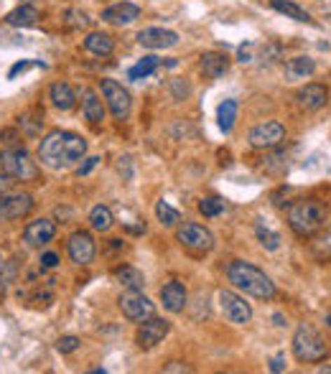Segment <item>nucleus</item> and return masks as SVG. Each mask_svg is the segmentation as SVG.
<instances>
[{"label":"nucleus","instance_id":"1","mask_svg":"<svg viewBox=\"0 0 331 374\" xmlns=\"http://www.w3.org/2000/svg\"><path fill=\"white\" fill-rule=\"evenodd\" d=\"M87 153V141L82 135L69 133V130H54L38 145V161L46 168L64 171L71 168L77 161H82Z\"/></svg>","mask_w":331,"mask_h":374},{"label":"nucleus","instance_id":"2","mask_svg":"<svg viewBox=\"0 0 331 374\" xmlns=\"http://www.w3.org/2000/svg\"><path fill=\"white\" fill-rule=\"evenodd\" d=\"M227 278L234 288L247 293V296L258 298V301H270L275 298V282L270 280L260 268H255L253 262L234 260L227 270Z\"/></svg>","mask_w":331,"mask_h":374},{"label":"nucleus","instance_id":"3","mask_svg":"<svg viewBox=\"0 0 331 374\" xmlns=\"http://www.w3.org/2000/svg\"><path fill=\"white\" fill-rule=\"evenodd\" d=\"M288 224L298 237H314L326 224V206L316 199H298L288 209Z\"/></svg>","mask_w":331,"mask_h":374},{"label":"nucleus","instance_id":"4","mask_svg":"<svg viewBox=\"0 0 331 374\" xmlns=\"http://www.w3.org/2000/svg\"><path fill=\"white\" fill-rule=\"evenodd\" d=\"M293 354H296L298 361H306V364H318L329 357V346L321 339V333L309 324H301L293 333Z\"/></svg>","mask_w":331,"mask_h":374},{"label":"nucleus","instance_id":"5","mask_svg":"<svg viewBox=\"0 0 331 374\" xmlns=\"http://www.w3.org/2000/svg\"><path fill=\"white\" fill-rule=\"evenodd\" d=\"M0 168L6 171L8 176H13L15 181H36L38 178V166L23 145L3 150L0 153Z\"/></svg>","mask_w":331,"mask_h":374},{"label":"nucleus","instance_id":"6","mask_svg":"<svg viewBox=\"0 0 331 374\" xmlns=\"http://www.w3.org/2000/svg\"><path fill=\"white\" fill-rule=\"evenodd\" d=\"M176 240L181 242L183 247L191 250L197 254H204L214 250V234L206 226L197 224V222H186L176 229Z\"/></svg>","mask_w":331,"mask_h":374},{"label":"nucleus","instance_id":"7","mask_svg":"<svg viewBox=\"0 0 331 374\" xmlns=\"http://www.w3.org/2000/svg\"><path fill=\"white\" fill-rule=\"evenodd\" d=\"M118 303H120L122 316L133 324H143L155 316V305L150 303L148 296H143V290H125Z\"/></svg>","mask_w":331,"mask_h":374},{"label":"nucleus","instance_id":"8","mask_svg":"<svg viewBox=\"0 0 331 374\" xmlns=\"http://www.w3.org/2000/svg\"><path fill=\"white\" fill-rule=\"evenodd\" d=\"M102 94H105L107 107H110L115 120H127V115L133 110V99H130V92L125 87L115 79H102Z\"/></svg>","mask_w":331,"mask_h":374},{"label":"nucleus","instance_id":"9","mask_svg":"<svg viewBox=\"0 0 331 374\" xmlns=\"http://www.w3.org/2000/svg\"><path fill=\"white\" fill-rule=\"evenodd\" d=\"M219 308H222L227 321H232V324H237V326L250 324V318H253L250 303H247L242 296H237L234 290H222V293H219Z\"/></svg>","mask_w":331,"mask_h":374},{"label":"nucleus","instance_id":"10","mask_svg":"<svg viewBox=\"0 0 331 374\" xmlns=\"http://www.w3.org/2000/svg\"><path fill=\"white\" fill-rule=\"evenodd\" d=\"M286 141V127L281 125L278 120H268V122H260V125H255L250 130V145L253 148H275V145H281Z\"/></svg>","mask_w":331,"mask_h":374},{"label":"nucleus","instance_id":"11","mask_svg":"<svg viewBox=\"0 0 331 374\" xmlns=\"http://www.w3.org/2000/svg\"><path fill=\"white\" fill-rule=\"evenodd\" d=\"M66 250H69V257L74 265H90L97 254V245H94V237L85 229H79L69 237L66 242Z\"/></svg>","mask_w":331,"mask_h":374},{"label":"nucleus","instance_id":"12","mask_svg":"<svg viewBox=\"0 0 331 374\" xmlns=\"http://www.w3.org/2000/svg\"><path fill=\"white\" fill-rule=\"evenodd\" d=\"M171 331V324L166 321V318H148V321H143L141 329H138V336H135V341H138V346L141 349H153L155 344H161L166 336H169Z\"/></svg>","mask_w":331,"mask_h":374},{"label":"nucleus","instance_id":"13","mask_svg":"<svg viewBox=\"0 0 331 374\" xmlns=\"http://www.w3.org/2000/svg\"><path fill=\"white\" fill-rule=\"evenodd\" d=\"M54 234H57V224L51 219H36L23 229V242L29 247H43V245H49L54 240Z\"/></svg>","mask_w":331,"mask_h":374},{"label":"nucleus","instance_id":"14","mask_svg":"<svg viewBox=\"0 0 331 374\" xmlns=\"http://www.w3.org/2000/svg\"><path fill=\"white\" fill-rule=\"evenodd\" d=\"M138 43H141L143 49H153V51H161V49H171V46H176L178 43V34L176 31H169V29H143L138 34Z\"/></svg>","mask_w":331,"mask_h":374},{"label":"nucleus","instance_id":"15","mask_svg":"<svg viewBox=\"0 0 331 374\" xmlns=\"http://www.w3.org/2000/svg\"><path fill=\"white\" fill-rule=\"evenodd\" d=\"M141 18V8L135 3H115V6L102 10V21L113 23V26H130Z\"/></svg>","mask_w":331,"mask_h":374},{"label":"nucleus","instance_id":"16","mask_svg":"<svg viewBox=\"0 0 331 374\" xmlns=\"http://www.w3.org/2000/svg\"><path fill=\"white\" fill-rule=\"evenodd\" d=\"M296 102L306 113H316V110H321V107L329 102V92H326V87H321V85H306L303 89H298Z\"/></svg>","mask_w":331,"mask_h":374},{"label":"nucleus","instance_id":"17","mask_svg":"<svg viewBox=\"0 0 331 374\" xmlns=\"http://www.w3.org/2000/svg\"><path fill=\"white\" fill-rule=\"evenodd\" d=\"M161 303L169 313H181L186 305V288L178 280L166 282L161 288Z\"/></svg>","mask_w":331,"mask_h":374},{"label":"nucleus","instance_id":"18","mask_svg":"<svg viewBox=\"0 0 331 374\" xmlns=\"http://www.w3.org/2000/svg\"><path fill=\"white\" fill-rule=\"evenodd\" d=\"M34 212V196L31 194H6V222L23 219Z\"/></svg>","mask_w":331,"mask_h":374},{"label":"nucleus","instance_id":"19","mask_svg":"<svg viewBox=\"0 0 331 374\" xmlns=\"http://www.w3.org/2000/svg\"><path fill=\"white\" fill-rule=\"evenodd\" d=\"M202 71H204L209 79H219L225 77L227 69H230V57L227 54H219V51H206L202 54Z\"/></svg>","mask_w":331,"mask_h":374},{"label":"nucleus","instance_id":"20","mask_svg":"<svg viewBox=\"0 0 331 374\" xmlns=\"http://www.w3.org/2000/svg\"><path fill=\"white\" fill-rule=\"evenodd\" d=\"M82 113H85V120L90 125H99L105 120V107H102V99L97 97L94 89H85L82 92Z\"/></svg>","mask_w":331,"mask_h":374},{"label":"nucleus","instance_id":"21","mask_svg":"<svg viewBox=\"0 0 331 374\" xmlns=\"http://www.w3.org/2000/svg\"><path fill=\"white\" fill-rule=\"evenodd\" d=\"M85 51H90L92 57H110L115 51L113 36L102 34V31H92L85 38Z\"/></svg>","mask_w":331,"mask_h":374},{"label":"nucleus","instance_id":"22","mask_svg":"<svg viewBox=\"0 0 331 374\" xmlns=\"http://www.w3.org/2000/svg\"><path fill=\"white\" fill-rule=\"evenodd\" d=\"M49 99L57 110H71V107L77 105V94H74L71 85H66V82H54L49 89Z\"/></svg>","mask_w":331,"mask_h":374},{"label":"nucleus","instance_id":"23","mask_svg":"<svg viewBox=\"0 0 331 374\" xmlns=\"http://www.w3.org/2000/svg\"><path fill=\"white\" fill-rule=\"evenodd\" d=\"M316 71V64L309 57H293L286 62V79L288 82H298V79H309Z\"/></svg>","mask_w":331,"mask_h":374},{"label":"nucleus","instance_id":"24","mask_svg":"<svg viewBox=\"0 0 331 374\" xmlns=\"http://www.w3.org/2000/svg\"><path fill=\"white\" fill-rule=\"evenodd\" d=\"M36 21H38V10L31 3H23V6H18L6 15V23L15 26V29H29V26H36Z\"/></svg>","mask_w":331,"mask_h":374},{"label":"nucleus","instance_id":"25","mask_svg":"<svg viewBox=\"0 0 331 374\" xmlns=\"http://www.w3.org/2000/svg\"><path fill=\"white\" fill-rule=\"evenodd\" d=\"M115 280L125 285L127 290H143L146 288V278L138 268H130V265H122V268H115Z\"/></svg>","mask_w":331,"mask_h":374},{"label":"nucleus","instance_id":"26","mask_svg":"<svg viewBox=\"0 0 331 374\" xmlns=\"http://www.w3.org/2000/svg\"><path fill=\"white\" fill-rule=\"evenodd\" d=\"M270 8L278 10V13H283L286 18H293V21H298V23H314L311 13H306V10H303L301 6H296L293 0H270Z\"/></svg>","mask_w":331,"mask_h":374},{"label":"nucleus","instance_id":"27","mask_svg":"<svg viewBox=\"0 0 331 374\" xmlns=\"http://www.w3.org/2000/svg\"><path fill=\"white\" fill-rule=\"evenodd\" d=\"M90 224H92V229H94V232H110V229H113V224H115V217H113V212H110L105 204H97L90 212Z\"/></svg>","mask_w":331,"mask_h":374},{"label":"nucleus","instance_id":"28","mask_svg":"<svg viewBox=\"0 0 331 374\" xmlns=\"http://www.w3.org/2000/svg\"><path fill=\"white\" fill-rule=\"evenodd\" d=\"M217 120L222 133H232L234 120H237V99H225L217 110Z\"/></svg>","mask_w":331,"mask_h":374},{"label":"nucleus","instance_id":"29","mask_svg":"<svg viewBox=\"0 0 331 374\" xmlns=\"http://www.w3.org/2000/svg\"><path fill=\"white\" fill-rule=\"evenodd\" d=\"M255 234H258V240H260V245L265 250H270V252H275V250L281 247V234L273 232L270 226H265L262 222H258L255 224Z\"/></svg>","mask_w":331,"mask_h":374},{"label":"nucleus","instance_id":"30","mask_svg":"<svg viewBox=\"0 0 331 374\" xmlns=\"http://www.w3.org/2000/svg\"><path fill=\"white\" fill-rule=\"evenodd\" d=\"M18 120H21L18 122L21 130L29 135V138H36V135L41 133V127H43V115L41 113H26V115H21Z\"/></svg>","mask_w":331,"mask_h":374},{"label":"nucleus","instance_id":"31","mask_svg":"<svg viewBox=\"0 0 331 374\" xmlns=\"http://www.w3.org/2000/svg\"><path fill=\"white\" fill-rule=\"evenodd\" d=\"M155 217H158V222H161L163 226H176L178 222H181V212L174 209V206H169L166 201H158V204H155Z\"/></svg>","mask_w":331,"mask_h":374},{"label":"nucleus","instance_id":"32","mask_svg":"<svg viewBox=\"0 0 331 374\" xmlns=\"http://www.w3.org/2000/svg\"><path fill=\"white\" fill-rule=\"evenodd\" d=\"M155 69H158V57H143L141 62L135 64L133 69L127 71V77L130 79H146V77H150Z\"/></svg>","mask_w":331,"mask_h":374},{"label":"nucleus","instance_id":"33","mask_svg":"<svg viewBox=\"0 0 331 374\" xmlns=\"http://www.w3.org/2000/svg\"><path fill=\"white\" fill-rule=\"evenodd\" d=\"M311 252L316 254V260H329L331 257V232L326 234H314V240H311Z\"/></svg>","mask_w":331,"mask_h":374},{"label":"nucleus","instance_id":"34","mask_svg":"<svg viewBox=\"0 0 331 374\" xmlns=\"http://www.w3.org/2000/svg\"><path fill=\"white\" fill-rule=\"evenodd\" d=\"M199 212L204 214V217H219V214L225 212V201L214 196L202 199V201H199Z\"/></svg>","mask_w":331,"mask_h":374},{"label":"nucleus","instance_id":"35","mask_svg":"<svg viewBox=\"0 0 331 374\" xmlns=\"http://www.w3.org/2000/svg\"><path fill=\"white\" fill-rule=\"evenodd\" d=\"M90 23H92V18H87L85 10H77V8L66 10V26H69V29H87Z\"/></svg>","mask_w":331,"mask_h":374},{"label":"nucleus","instance_id":"36","mask_svg":"<svg viewBox=\"0 0 331 374\" xmlns=\"http://www.w3.org/2000/svg\"><path fill=\"white\" fill-rule=\"evenodd\" d=\"M34 66H41V69H43L46 64H43V62H29V59H26V62H18V64H13V66H10V71H8V79H15L18 74L34 69Z\"/></svg>","mask_w":331,"mask_h":374},{"label":"nucleus","instance_id":"37","mask_svg":"<svg viewBox=\"0 0 331 374\" xmlns=\"http://www.w3.org/2000/svg\"><path fill=\"white\" fill-rule=\"evenodd\" d=\"M79 344H82V341H79L77 336H62V339L57 341V349L62 354H71V352H77Z\"/></svg>","mask_w":331,"mask_h":374},{"label":"nucleus","instance_id":"38","mask_svg":"<svg viewBox=\"0 0 331 374\" xmlns=\"http://www.w3.org/2000/svg\"><path fill=\"white\" fill-rule=\"evenodd\" d=\"M18 138H21V135H18L15 127H6V130H0V141L6 143L8 148H15V145H18Z\"/></svg>","mask_w":331,"mask_h":374},{"label":"nucleus","instance_id":"39","mask_svg":"<svg viewBox=\"0 0 331 374\" xmlns=\"http://www.w3.org/2000/svg\"><path fill=\"white\" fill-rule=\"evenodd\" d=\"M59 265V254L57 252H43L41 254V270H54Z\"/></svg>","mask_w":331,"mask_h":374},{"label":"nucleus","instance_id":"40","mask_svg":"<svg viewBox=\"0 0 331 374\" xmlns=\"http://www.w3.org/2000/svg\"><path fill=\"white\" fill-rule=\"evenodd\" d=\"M97 163H99V158H97V156L85 158V163H82V166H79V168H77V173H79V176H87V173H90V171L94 168Z\"/></svg>","mask_w":331,"mask_h":374},{"label":"nucleus","instance_id":"41","mask_svg":"<svg viewBox=\"0 0 331 374\" xmlns=\"http://www.w3.org/2000/svg\"><path fill=\"white\" fill-rule=\"evenodd\" d=\"M13 184H15V178H13V176H8L6 171H3V173H0V194H6V191L10 189Z\"/></svg>","mask_w":331,"mask_h":374},{"label":"nucleus","instance_id":"42","mask_svg":"<svg viewBox=\"0 0 331 374\" xmlns=\"http://www.w3.org/2000/svg\"><path fill=\"white\" fill-rule=\"evenodd\" d=\"M270 372H286V357H275L273 361H270Z\"/></svg>","mask_w":331,"mask_h":374},{"label":"nucleus","instance_id":"43","mask_svg":"<svg viewBox=\"0 0 331 374\" xmlns=\"http://www.w3.org/2000/svg\"><path fill=\"white\" fill-rule=\"evenodd\" d=\"M166 372H191V369L183 367V364H169V367H166Z\"/></svg>","mask_w":331,"mask_h":374},{"label":"nucleus","instance_id":"44","mask_svg":"<svg viewBox=\"0 0 331 374\" xmlns=\"http://www.w3.org/2000/svg\"><path fill=\"white\" fill-rule=\"evenodd\" d=\"M0 222H6V194H0Z\"/></svg>","mask_w":331,"mask_h":374},{"label":"nucleus","instance_id":"45","mask_svg":"<svg viewBox=\"0 0 331 374\" xmlns=\"http://www.w3.org/2000/svg\"><path fill=\"white\" fill-rule=\"evenodd\" d=\"M273 321H275V326H286V324H283V316H281V313H275Z\"/></svg>","mask_w":331,"mask_h":374},{"label":"nucleus","instance_id":"46","mask_svg":"<svg viewBox=\"0 0 331 374\" xmlns=\"http://www.w3.org/2000/svg\"><path fill=\"white\" fill-rule=\"evenodd\" d=\"M326 329L331 331V313H326Z\"/></svg>","mask_w":331,"mask_h":374},{"label":"nucleus","instance_id":"47","mask_svg":"<svg viewBox=\"0 0 331 374\" xmlns=\"http://www.w3.org/2000/svg\"><path fill=\"white\" fill-rule=\"evenodd\" d=\"M318 372H326V374H331V367H318Z\"/></svg>","mask_w":331,"mask_h":374},{"label":"nucleus","instance_id":"48","mask_svg":"<svg viewBox=\"0 0 331 374\" xmlns=\"http://www.w3.org/2000/svg\"><path fill=\"white\" fill-rule=\"evenodd\" d=\"M23 3H31V6H34V3H41V0H23Z\"/></svg>","mask_w":331,"mask_h":374}]
</instances>
